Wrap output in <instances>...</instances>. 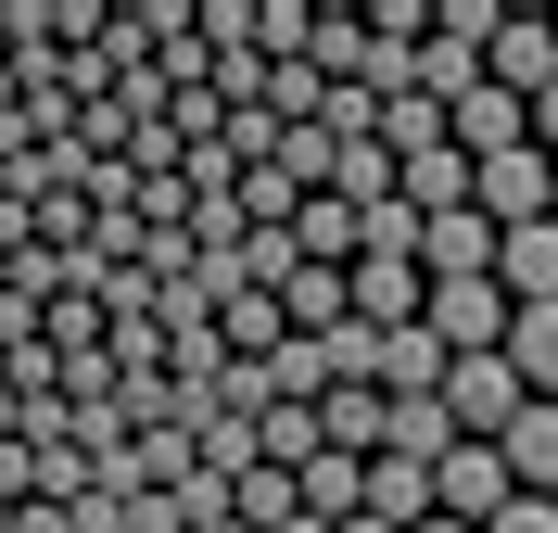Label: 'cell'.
<instances>
[{"label":"cell","mask_w":558,"mask_h":533,"mask_svg":"<svg viewBox=\"0 0 558 533\" xmlns=\"http://www.w3.org/2000/svg\"><path fill=\"white\" fill-rule=\"evenodd\" d=\"M254 458H267V470H305L317 458V407H267V420H254Z\"/></svg>","instance_id":"2e32d148"},{"label":"cell","mask_w":558,"mask_h":533,"mask_svg":"<svg viewBox=\"0 0 558 533\" xmlns=\"http://www.w3.org/2000/svg\"><path fill=\"white\" fill-rule=\"evenodd\" d=\"M368 521L418 533V521H432V470H407V458H368Z\"/></svg>","instance_id":"5bb4252c"},{"label":"cell","mask_w":558,"mask_h":533,"mask_svg":"<svg viewBox=\"0 0 558 533\" xmlns=\"http://www.w3.org/2000/svg\"><path fill=\"white\" fill-rule=\"evenodd\" d=\"M470 204H483L495 229H533V216H558V166L521 141V153H495V166H470Z\"/></svg>","instance_id":"3957f363"},{"label":"cell","mask_w":558,"mask_h":533,"mask_svg":"<svg viewBox=\"0 0 558 533\" xmlns=\"http://www.w3.org/2000/svg\"><path fill=\"white\" fill-rule=\"evenodd\" d=\"M533 153H546V166H558V76H546V89H533Z\"/></svg>","instance_id":"ffe728a7"},{"label":"cell","mask_w":558,"mask_h":533,"mask_svg":"<svg viewBox=\"0 0 558 533\" xmlns=\"http://www.w3.org/2000/svg\"><path fill=\"white\" fill-rule=\"evenodd\" d=\"M483 76H495V89H508V102H533V89H546V76H558V26H495Z\"/></svg>","instance_id":"30bf717a"},{"label":"cell","mask_w":558,"mask_h":533,"mask_svg":"<svg viewBox=\"0 0 558 533\" xmlns=\"http://www.w3.org/2000/svg\"><path fill=\"white\" fill-rule=\"evenodd\" d=\"M445 445H457L445 393H381V458H407V470H445Z\"/></svg>","instance_id":"ba28073f"},{"label":"cell","mask_w":558,"mask_h":533,"mask_svg":"<svg viewBox=\"0 0 558 533\" xmlns=\"http://www.w3.org/2000/svg\"><path fill=\"white\" fill-rule=\"evenodd\" d=\"M508 496H521V483H508V458H495V445H445V470H432V508H445V521L483 533Z\"/></svg>","instance_id":"277c9868"},{"label":"cell","mask_w":558,"mask_h":533,"mask_svg":"<svg viewBox=\"0 0 558 533\" xmlns=\"http://www.w3.org/2000/svg\"><path fill=\"white\" fill-rule=\"evenodd\" d=\"M330 191H343L355 216H368V204H393V153H381V141H343V166H330Z\"/></svg>","instance_id":"e0dca14e"},{"label":"cell","mask_w":558,"mask_h":533,"mask_svg":"<svg viewBox=\"0 0 558 533\" xmlns=\"http://www.w3.org/2000/svg\"><path fill=\"white\" fill-rule=\"evenodd\" d=\"M292 254H305V267H355V204L343 191H305V204H292Z\"/></svg>","instance_id":"8fae6325"},{"label":"cell","mask_w":558,"mask_h":533,"mask_svg":"<svg viewBox=\"0 0 558 533\" xmlns=\"http://www.w3.org/2000/svg\"><path fill=\"white\" fill-rule=\"evenodd\" d=\"M521 407H533V393H521V368H508V355H457V368H445V420H457V445H495Z\"/></svg>","instance_id":"6da1fadb"},{"label":"cell","mask_w":558,"mask_h":533,"mask_svg":"<svg viewBox=\"0 0 558 533\" xmlns=\"http://www.w3.org/2000/svg\"><path fill=\"white\" fill-rule=\"evenodd\" d=\"M495 292H508V305H558V216L495 229Z\"/></svg>","instance_id":"8992f818"},{"label":"cell","mask_w":558,"mask_h":533,"mask_svg":"<svg viewBox=\"0 0 558 533\" xmlns=\"http://www.w3.org/2000/svg\"><path fill=\"white\" fill-rule=\"evenodd\" d=\"M508 368H521L533 407H558V305H521L508 318Z\"/></svg>","instance_id":"7c38bea8"},{"label":"cell","mask_w":558,"mask_h":533,"mask_svg":"<svg viewBox=\"0 0 558 533\" xmlns=\"http://www.w3.org/2000/svg\"><path fill=\"white\" fill-rule=\"evenodd\" d=\"M381 153H393V166H418V153H445V102H418V89H393V102H381Z\"/></svg>","instance_id":"9a60e30c"},{"label":"cell","mask_w":558,"mask_h":533,"mask_svg":"<svg viewBox=\"0 0 558 533\" xmlns=\"http://www.w3.org/2000/svg\"><path fill=\"white\" fill-rule=\"evenodd\" d=\"M483 533H558V496H508V508H495Z\"/></svg>","instance_id":"d6986e66"},{"label":"cell","mask_w":558,"mask_h":533,"mask_svg":"<svg viewBox=\"0 0 558 533\" xmlns=\"http://www.w3.org/2000/svg\"><path fill=\"white\" fill-rule=\"evenodd\" d=\"M418 318H432V343H445V355H508V318H521V305H508L495 280H432Z\"/></svg>","instance_id":"7a4b0ae2"},{"label":"cell","mask_w":558,"mask_h":533,"mask_svg":"<svg viewBox=\"0 0 558 533\" xmlns=\"http://www.w3.org/2000/svg\"><path fill=\"white\" fill-rule=\"evenodd\" d=\"M204 533H242V521H204Z\"/></svg>","instance_id":"7402d4cb"},{"label":"cell","mask_w":558,"mask_h":533,"mask_svg":"<svg viewBox=\"0 0 558 533\" xmlns=\"http://www.w3.org/2000/svg\"><path fill=\"white\" fill-rule=\"evenodd\" d=\"M216 343H229V355H254V368H267V355L292 343V318H279V292H229V305H216Z\"/></svg>","instance_id":"4fadbf2b"},{"label":"cell","mask_w":558,"mask_h":533,"mask_svg":"<svg viewBox=\"0 0 558 533\" xmlns=\"http://www.w3.org/2000/svg\"><path fill=\"white\" fill-rule=\"evenodd\" d=\"M495 458H508L521 496H558V407H521V420L495 432Z\"/></svg>","instance_id":"9c48e42d"},{"label":"cell","mask_w":558,"mask_h":533,"mask_svg":"<svg viewBox=\"0 0 558 533\" xmlns=\"http://www.w3.org/2000/svg\"><path fill=\"white\" fill-rule=\"evenodd\" d=\"M418 533H470V521H445V508H432V521H418Z\"/></svg>","instance_id":"44dd1931"},{"label":"cell","mask_w":558,"mask_h":533,"mask_svg":"<svg viewBox=\"0 0 558 533\" xmlns=\"http://www.w3.org/2000/svg\"><path fill=\"white\" fill-rule=\"evenodd\" d=\"M418 280H495V216L483 204L418 216Z\"/></svg>","instance_id":"5b68a950"},{"label":"cell","mask_w":558,"mask_h":533,"mask_svg":"<svg viewBox=\"0 0 558 533\" xmlns=\"http://www.w3.org/2000/svg\"><path fill=\"white\" fill-rule=\"evenodd\" d=\"M495 26H508L495 0H432V38H457V51H495Z\"/></svg>","instance_id":"ac0fdd59"},{"label":"cell","mask_w":558,"mask_h":533,"mask_svg":"<svg viewBox=\"0 0 558 533\" xmlns=\"http://www.w3.org/2000/svg\"><path fill=\"white\" fill-rule=\"evenodd\" d=\"M445 141L470 153V166H495V153H521V141H533V102H508V89L483 76V89H470V102L445 114Z\"/></svg>","instance_id":"52a82bcc"}]
</instances>
